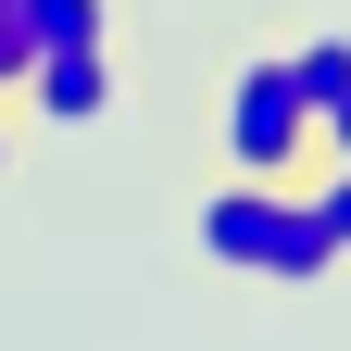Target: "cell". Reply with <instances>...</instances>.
Wrapping results in <instances>:
<instances>
[{"label": "cell", "mask_w": 351, "mask_h": 351, "mask_svg": "<svg viewBox=\"0 0 351 351\" xmlns=\"http://www.w3.org/2000/svg\"><path fill=\"white\" fill-rule=\"evenodd\" d=\"M301 189H314V213H326V239L351 251V163H339V151H314V163H301Z\"/></svg>", "instance_id": "obj_7"}, {"label": "cell", "mask_w": 351, "mask_h": 351, "mask_svg": "<svg viewBox=\"0 0 351 351\" xmlns=\"http://www.w3.org/2000/svg\"><path fill=\"white\" fill-rule=\"evenodd\" d=\"M0 176H13V101H0Z\"/></svg>", "instance_id": "obj_10"}, {"label": "cell", "mask_w": 351, "mask_h": 351, "mask_svg": "<svg viewBox=\"0 0 351 351\" xmlns=\"http://www.w3.org/2000/svg\"><path fill=\"white\" fill-rule=\"evenodd\" d=\"M289 75H301V101H339V88H351V38H301V51H289Z\"/></svg>", "instance_id": "obj_6"}, {"label": "cell", "mask_w": 351, "mask_h": 351, "mask_svg": "<svg viewBox=\"0 0 351 351\" xmlns=\"http://www.w3.org/2000/svg\"><path fill=\"white\" fill-rule=\"evenodd\" d=\"M314 151H339V163H351V88H339V101L314 113Z\"/></svg>", "instance_id": "obj_9"}, {"label": "cell", "mask_w": 351, "mask_h": 351, "mask_svg": "<svg viewBox=\"0 0 351 351\" xmlns=\"http://www.w3.org/2000/svg\"><path fill=\"white\" fill-rule=\"evenodd\" d=\"M213 138H226V176H301V163H314V101H301L289 51H263V63H239V75H226Z\"/></svg>", "instance_id": "obj_1"}, {"label": "cell", "mask_w": 351, "mask_h": 351, "mask_svg": "<svg viewBox=\"0 0 351 351\" xmlns=\"http://www.w3.org/2000/svg\"><path fill=\"white\" fill-rule=\"evenodd\" d=\"M38 51H63V38H113V0H13Z\"/></svg>", "instance_id": "obj_5"}, {"label": "cell", "mask_w": 351, "mask_h": 351, "mask_svg": "<svg viewBox=\"0 0 351 351\" xmlns=\"http://www.w3.org/2000/svg\"><path fill=\"white\" fill-rule=\"evenodd\" d=\"M326 263H339V239H326V213H314V189L289 176V201H276V263H263V276H276V289H314Z\"/></svg>", "instance_id": "obj_4"}, {"label": "cell", "mask_w": 351, "mask_h": 351, "mask_svg": "<svg viewBox=\"0 0 351 351\" xmlns=\"http://www.w3.org/2000/svg\"><path fill=\"white\" fill-rule=\"evenodd\" d=\"M276 201H289V176H226V189L201 201V251L226 263V276H263V263H276Z\"/></svg>", "instance_id": "obj_3"}, {"label": "cell", "mask_w": 351, "mask_h": 351, "mask_svg": "<svg viewBox=\"0 0 351 351\" xmlns=\"http://www.w3.org/2000/svg\"><path fill=\"white\" fill-rule=\"evenodd\" d=\"M13 101H25L38 125H101V113L125 101V51H113V38H63V51H38V63H25Z\"/></svg>", "instance_id": "obj_2"}, {"label": "cell", "mask_w": 351, "mask_h": 351, "mask_svg": "<svg viewBox=\"0 0 351 351\" xmlns=\"http://www.w3.org/2000/svg\"><path fill=\"white\" fill-rule=\"evenodd\" d=\"M25 63H38V38H25V13H13V0H0V101L25 88Z\"/></svg>", "instance_id": "obj_8"}]
</instances>
